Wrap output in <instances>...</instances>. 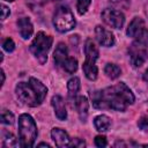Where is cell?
I'll use <instances>...</instances> for the list:
<instances>
[{
  "label": "cell",
  "instance_id": "6da1fadb",
  "mask_svg": "<svg viewBox=\"0 0 148 148\" xmlns=\"http://www.w3.org/2000/svg\"><path fill=\"white\" fill-rule=\"evenodd\" d=\"M90 98L96 109H111L116 111H125L135 99L132 90L124 82L92 91L90 92Z\"/></svg>",
  "mask_w": 148,
  "mask_h": 148
},
{
  "label": "cell",
  "instance_id": "7a4b0ae2",
  "mask_svg": "<svg viewBox=\"0 0 148 148\" xmlns=\"http://www.w3.org/2000/svg\"><path fill=\"white\" fill-rule=\"evenodd\" d=\"M17 98L25 105L35 108L43 103L46 97L47 88L37 79L30 77L28 82H20L15 88Z\"/></svg>",
  "mask_w": 148,
  "mask_h": 148
},
{
  "label": "cell",
  "instance_id": "3957f363",
  "mask_svg": "<svg viewBox=\"0 0 148 148\" xmlns=\"http://www.w3.org/2000/svg\"><path fill=\"white\" fill-rule=\"evenodd\" d=\"M18 135H20V146L21 147H32L35 140L37 139V126L34 118L23 113L18 117Z\"/></svg>",
  "mask_w": 148,
  "mask_h": 148
},
{
  "label": "cell",
  "instance_id": "277c9868",
  "mask_svg": "<svg viewBox=\"0 0 148 148\" xmlns=\"http://www.w3.org/2000/svg\"><path fill=\"white\" fill-rule=\"evenodd\" d=\"M53 38L49 35H46L43 31L37 32L36 37L30 44V52L34 54V57L39 61V64H45L47 60V53L51 49Z\"/></svg>",
  "mask_w": 148,
  "mask_h": 148
},
{
  "label": "cell",
  "instance_id": "5b68a950",
  "mask_svg": "<svg viewBox=\"0 0 148 148\" xmlns=\"http://www.w3.org/2000/svg\"><path fill=\"white\" fill-rule=\"evenodd\" d=\"M86 61L83 64V73L89 80H95L98 74L96 60L98 58V49L91 39H87L84 44Z\"/></svg>",
  "mask_w": 148,
  "mask_h": 148
},
{
  "label": "cell",
  "instance_id": "8992f818",
  "mask_svg": "<svg viewBox=\"0 0 148 148\" xmlns=\"http://www.w3.org/2000/svg\"><path fill=\"white\" fill-rule=\"evenodd\" d=\"M53 25L59 32H67L75 27V18L67 6H59L53 15Z\"/></svg>",
  "mask_w": 148,
  "mask_h": 148
},
{
  "label": "cell",
  "instance_id": "52a82bcc",
  "mask_svg": "<svg viewBox=\"0 0 148 148\" xmlns=\"http://www.w3.org/2000/svg\"><path fill=\"white\" fill-rule=\"evenodd\" d=\"M126 34L128 37H133L135 42L142 44V45H148V29L145 27V22L140 17H134L132 22L130 23Z\"/></svg>",
  "mask_w": 148,
  "mask_h": 148
},
{
  "label": "cell",
  "instance_id": "ba28073f",
  "mask_svg": "<svg viewBox=\"0 0 148 148\" xmlns=\"http://www.w3.org/2000/svg\"><path fill=\"white\" fill-rule=\"evenodd\" d=\"M130 60L133 67L138 68L143 65V62L148 59V52L146 50V45H142L138 42H134L128 47Z\"/></svg>",
  "mask_w": 148,
  "mask_h": 148
},
{
  "label": "cell",
  "instance_id": "9c48e42d",
  "mask_svg": "<svg viewBox=\"0 0 148 148\" xmlns=\"http://www.w3.org/2000/svg\"><path fill=\"white\" fill-rule=\"evenodd\" d=\"M102 20L109 27L114 28V29H120L124 25L125 16L120 10L106 8L102 12Z\"/></svg>",
  "mask_w": 148,
  "mask_h": 148
},
{
  "label": "cell",
  "instance_id": "30bf717a",
  "mask_svg": "<svg viewBox=\"0 0 148 148\" xmlns=\"http://www.w3.org/2000/svg\"><path fill=\"white\" fill-rule=\"evenodd\" d=\"M95 35H96V39L98 40V43L103 46H112L114 44V36L111 31L106 30L105 28H103L102 25H96L95 28Z\"/></svg>",
  "mask_w": 148,
  "mask_h": 148
},
{
  "label": "cell",
  "instance_id": "8fae6325",
  "mask_svg": "<svg viewBox=\"0 0 148 148\" xmlns=\"http://www.w3.org/2000/svg\"><path fill=\"white\" fill-rule=\"evenodd\" d=\"M51 136L56 143L57 147H68L71 145V139L68 136V134L62 130V128H59V127H54L52 128L51 131Z\"/></svg>",
  "mask_w": 148,
  "mask_h": 148
},
{
  "label": "cell",
  "instance_id": "7c38bea8",
  "mask_svg": "<svg viewBox=\"0 0 148 148\" xmlns=\"http://www.w3.org/2000/svg\"><path fill=\"white\" fill-rule=\"evenodd\" d=\"M51 103H52V106L54 109V113H56L57 118L59 120H65L67 118V111H66V105H65L62 97L59 95H54L52 97Z\"/></svg>",
  "mask_w": 148,
  "mask_h": 148
},
{
  "label": "cell",
  "instance_id": "4fadbf2b",
  "mask_svg": "<svg viewBox=\"0 0 148 148\" xmlns=\"http://www.w3.org/2000/svg\"><path fill=\"white\" fill-rule=\"evenodd\" d=\"M17 28H18V32L23 39H28L29 37H31V35L34 32L32 23L28 17L18 18L17 20Z\"/></svg>",
  "mask_w": 148,
  "mask_h": 148
},
{
  "label": "cell",
  "instance_id": "5bb4252c",
  "mask_svg": "<svg viewBox=\"0 0 148 148\" xmlns=\"http://www.w3.org/2000/svg\"><path fill=\"white\" fill-rule=\"evenodd\" d=\"M74 106L77 110L80 119L82 121H86L87 117H88V106H89L87 97H84V96H76L75 99H74Z\"/></svg>",
  "mask_w": 148,
  "mask_h": 148
},
{
  "label": "cell",
  "instance_id": "9a60e30c",
  "mask_svg": "<svg viewBox=\"0 0 148 148\" xmlns=\"http://www.w3.org/2000/svg\"><path fill=\"white\" fill-rule=\"evenodd\" d=\"M53 57H54V61H56V65L58 67H60L62 65V62L68 58V50H67V46L64 44V43H59L54 50V53H53Z\"/></svg>",
  "mask_w": 148,
  "mask_h": 148
},
{
  "label": "cell",
  "instance_id": "2e32d148",
  "mask_svg": "<svg viewBox=\"0 0 148 148\" xmlns=\"http://www.w3.org/2000/svg\"><path fill=\"white\" fill-rule=\"evenodd\" d=\"M94 125H95V127H96L97 131H99V132H105V131L109 130V127H110V125H111V120H110V118H109L108 116H105V114H99V116H97V117L94 119Z\"/></svg>",
  "mask_w": 148,
  "mask_h": 148
},
{
  "label": "cell",
  "instance_id": "e0dca14e",
  "mask_svg": "<svg viewBox=\"0 0 148 148\" xmlns=\"http://www.w3.org/2000/svg\"><path fill=\"white\" fill-rule=\"evenodd\" d=\"M67 89H68V95H69V97H71V98L74 97V99H75V97H76V95H77V92H79V90H80V79L76 77V76L72 77V79L68 81V83H67Z\"/></svg>",
  "mask_w": 148,
  "mask_h": 148
},
{
  "label": "cell",
  "instance_id": "ac0fdd59",
  "mask_svg": "<svg viewBox=\"0 0 148 148\" xmlns=\"http://www.w3.org/2000/svg\"><path fill=\"white\" fill-rule=\"evenodd\" d=\"M65 72H67L68 74H73L74 72H76L77 69V60L73 57H68L64 62L62 65L60 66Z\"/></svg>",
  "mask_w": 148,
  "mask_h": 148
},
{
  "label": "cell",
  "instance_id": "d6986e66",
  "mask_svg": "<svg viewBox=\"0 0 148 148\" xmlns=\"http://www.w3.org/2000/svg\"><path fill=\"white\" fill-rule=\"evenodd\" d=\"M18 146V142L16 140V138L9 133V132H3V140H2V147L6 148H15Z\"/></svg>",
  "mask_w": 148,
  "mask_h": 148
},
{
  "label": "cell",
  "instance_id": "ffe728a7",
  "mask_svg": "<svg viewBox=\"0 0 148 148\" xmlns=\"http://www.w3.org/2000/svg\"><path fill=\"white\" fill-rule=\"evenodd\" d=\"M104 72H105V74H106L110 79H112V80L117 79V77L120 75V73H121L120 68H119L117 65H114V64H106V65H105V68H104Z\"/></svg>",
  "mask_w": 148,
  "mask_h": 148
},
{
  "label": "cell",
  "instance_id": "44dd1931",
  "mask_svg": "<svg viewBox=\"0 0 148 148\" xmlns=\"http://www.w3.org/2000/svg\"><path fill=\"white\" fill-rule=\"evenodd\" d=\"M91 3V0H77L76 1V9L80 15H83L87 13L89 6Z\"/></svg>",
  "mask_w": 148,
  "mask_h": 148
},
{
  "label": "cell",
  "instance_id": "7402d4cb",
  "mask_svg": "<svg viewBox=\"0 0 148 148\" xmlns=\"http://www.w3.org/2000/svg\"><path fill=\"white\" fill-rule=\"evenodd\" d=\"M1 123L5 125H12L14 123V114L8 110H2L1 112Z\"/></svg>",
  "mask_w": 148,
  "mask_h": 148
},
{
  "label": "cell",
  "instance_id": "603a6c76",
  "mask_svg": "<svg viewBox=\"0 0 148 148\" xmlns=\"http://www.w3.org/2000/svg\"><path fill=\"white\" fill-rule=\"evenodd\" d=\"M2 47L7 52H13L14 49H15V43H14V40L12 38H6L2 42Z\"/></svg>",
  "mask_w": 148,
  "mask_h": 148
},
{
  "label": "cell",
  "instance_id": "cb8c5ba5",
  "mask_svg": "<svg viewBox=\"0 0 148 148\" xmlns=\"http://www.w3.org/2000/svg\"><path fill=\"white\" fill-rule=\"evenodd\" d=\"M111 2L114 7L123 8V9H127L130 6V0H111Z\"/></svg>",
  "mask_w": 148,
  "mask_h": 148
},
{
  "label": "cell",
  "instance_id": "d4e9b609",
  "mask_svg": "<svg viewBox=\"0 0 148 148\" xmlns=\"http://www.w3.org/2000/svg\"><path fill=\"white\" fill-rule=\"evenodd\" d=\"M138 126H139L141 130H146V128H148V113H145L143 116H141V117L139 118Z\"/></svg>",
  "mask_w": 148,
  "mask_h": 148
},
{
  "label": "cell",
  "instance_id": "484cf974",
  "mask_svg": "<svg viewBox=\"0 0 148 148\" xmlns=\"http://www.w3.org/2000/svg\"><path fill=\"white\" fill-rule=\"evenodd\" d=\"M95 146H96V147H106V146H108V142H106L105 136H103V135H97V136L95 138Z\"/></svg>",
  "mask_w": 148,
  "mask_h": 148
},
{
  "label": "cell",
  "instance_id": "4316f807",
  "mask_svg": "<svg viewBox=\"0 0 148 148\" xmlns=\"http://www.w3.org/2000/svg\"><path fill=\"white\" fill-rule=\"evenodd\" d=\"M69 146L71 147H84L86 146V142L83 140L79 139V138H75V139H73L71 141V145Z\"/></svg>",
  "mask_w": 148,
  "mask_h": 148
},
{
  "label": "cell",
  "instance_id": "83f0119b",
  "mask_svg": "<svg viewBox=\"0 0 148 148\" xmlns=\"http://www.w3.org/2000/svg\"><path fill=\"white\" fill-rule=\"evenodd\" d=\"M9 14H10L9 8L2 3V5H1V18H2V20H6L7 16H9Z\"/></svg>",
  "mask_w": 148,
  "mask_h": 148
},
{
  "label": "cell",
  "instance_id": "f1b7e54d",
  "mask_svg": "<svg viewBox=\"0 0 148 148\" xmlns=\"http://www.w3.org/2000/svg\"><path fill=\"white\" fill-rule=\"evenodd\" d=\"M143 80H145L146 82H148V68L146 69V72H145V74H143Z\"/></svg>",
  "mask_w": 148,
  "mask_h": 148
},
{
  "label": "cell",
  "instance_id": "f546056e",
  "mask_svg": "<svg viewBox=\"0 0 148 148\" xmlns=\"http://www.w3.org/2000/svg\"><path fill=\"white\" fill-rule=\"evenodd\" d=\"M1 77H2V80H1V86L5 83V72L1 69Z\"/></svg>",
  "mask_w": 148,
  "mask_h": 148
},
{
  "label": "cell",
  "instance_id": "4dcf8cb0",
  "mask_svg": "<svg viewBox=\"0 0 148 148\" xmlns=\"http://www.w3.org/2000/svg\"><path fill=\"white\" fill-rule=\"evenodd\" d=\"M38 147H50V145L45 143V142H42V143H38Z\"/></svg>",
  "mask_w": 148,
  "mask_h": 148
},
{
  "label": "cell",
  "instance_id": "1f68e13d",
  "mask_svg": "<svg viewBox=\"0 0 148 148\" xmlns=\"http://www.w3.org/2000/svg\"><path fill=\"white\" fill-rule=\"evenodd\" d=\"M142 147H148V143H146V145H142Z\"/></svg>",
  "mask_w": 148,
  "mask_h": 148
},
{
  "label": "cell",
  "instance_id": "d6a6232c",
  "mask_svg": "<svg viewBox=\"0 0 148 148\" xmlns=\"http://www.w3.org/2000/svg\"><path fill=\"white\" fill-rule=\"evenodd\" d=\"M5 1H14V0H5Z\"/></svg>",
  "mask_w": 148,
  "mask_h": 148
}]
</instances>
